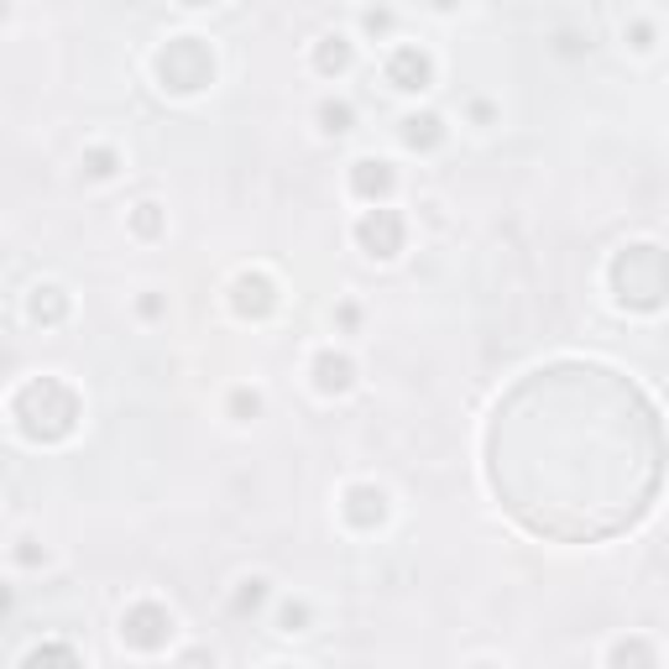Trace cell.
<instances>
[{
	"label": "cell",
	"instance_id": "23",
	"mask_svg": "<svg viewBox=\"0 0 669 669\" xmlns=\"http://www.w3.org/2000/svg\"><path fill=\"white\" fill-rule=\"evenodd\" d=\"M628 37H633V48H654V27H648V22H633Z\"/></svg>",
	"mask_w": 669,
	"mask_h": 669
},
{
	"label": "cell",
	"instance_id": "22",
	"mask_svg": "<svg viewBox=\"0 0 669 669\" xmlns=\"http://www.w3.org/2000/svg\"><path fill=\"white\" fill-rule=\"evenodd\" d=\"M361 22H367V32H372V37H382V32L393 27V11H382V5H376V11H367V16H361Z\"/></svg>",
	"mask_w": 669,
	"mask_h": 669
},
{
	"label": "cell",
	"instance_id": "13",
	"mask_svg": "<svg viewBox=\"0 0 669 669\" xmlns=\"http://www.w3.org/2000/svg\"><path fill=\"white\" fill-rule=\"evenodd\" d=\"M314 69H320V74H346L350 69V42L346 37H320V48H314Z\"/></svg>",
	"mask_w": 669,
	"mask_h": 669
},
{
	"label": "cell",
	"instance_id": "7",
	"mask_svg": "<svg viewBox=\"0 0 669 669\" xmlns=\"http://www.w3.org/2000/svg\"><path fill=\"white\" fill-rule=\"evenodd\" d=\"M434 79V63H429L424 48H398V53L387 58V84L402 89V95H413V89H429Z\"/></svg>",
	"mask_w": 669,
	"mask_h": 669
},
{
	"label": "cell",
	"instance_id": "9",
	"mask_svg": "<svg viewBox=\"0 0 669 669\" xmlns=\"http://www.w3.org/2000/svg\"><path fill=\"white\" fill-rule=\"evenodd\" d=\"M350 382H356V361H350L346 350H320L314 356V387H320L324 398L350 393Z\"/></svg>",
	"mask_w": 669,
	"mask_h": 669
},
{
	"label": "cell",
	"instance_id": "17",
	"mask_svg": "<svg viewBox=\"0 0 669 669\" xmlns=\"http://www.w3.org/2000/svg\"><path fill=\"white\" fill-rule=\"evenodd\" d=\"M257 413H262V398H257L251 387H236V393H231V419H236V424H251Z\"/></svg>",
	"mask_w": 669,
	"mask_h": 669
},
{
	"label": "cell",
	"instance_id": "6",
	"mask_svg": "<svg viewBox=\"0 0 669 669\" xmlns=\"http://www.w3.org/2000/svg\"><path fill=\"white\" fill-rule=\"evenodd\" d=\"M231 309L241 320H268L272 309H277V283H272L268 272H241L231 283Z\"/></svg>",
	"mask_w": 669,
	"mask_h": 669
},
{
	"label": "cell",
	"instance_id": "5",
	"mask_svg": "<svg viewBox=\"0 0 669 669\" xmlns=\"http://www.w3.org/2000/svg\"><path fill=\"white\" fill-rule=\"evenodd\" d=\"M121 639L132 643V648H141V654H158L162 643L173 639V612L158 607V602H136L121 617Z\"/></svg>",
	"mask_w": 669,
	"mask_h": 669
},
{
	"label": "cell",
	"instance_id": "10",
	"mask_svg": "<svg viewBox=\"0 0 669 669\" xmlns=\"http://www.w3.org/2000/svg\"><path fill=\"white\" fill-rule=\"evenodd\" d=\"M346 523L350 529H376V523H387V492L382 486H350L346 492Z\"/></svg>",
	"mask_w": 669,
	"mask_h": 669
},
{
	"label": "cell",
	"instance_id": "2",
	"mask_svg": "<svg viewBox=\"0 0 669 669\" xmlns=\"http://www.w3.org/2000/svg\"><path fill=\"white\" fill-rule=\"evenodd\" d=\"M607 277H612V294L622 309H639V314H654V309H665L669 303V251H659V246H622L612 257V268H607Z\"/></svg>",
	"mask_w": 669,
	"mask_h": 669
},
{
	"label": "cell",
	"instance_id": "14",
	"mask_svg": "<svg viewBox=\"0 0 669 669\" xmlns=\"http://www.w3.org/2000/svg\"><path fill=\"white\" fill-rule=\"evenodd\" d=\"M320 126L330 136H346L350 126H356V110H350L346 100H324V106H320Z\"/></svg>",
	"mask_w": 669,
	"mask_h": 669
},
{
	"label": "cell",
	"instance_id": "4",
	"mask_svg": "<svg viewBox=\"0 0 669 669\" xmlns=\"http://www.w3.org/2000/svg\"><path fill=\"white\" fill-rule=\"evenodd\" d=\"M356 241H361V251L367 257H376V262H387V257H398L402 241H408V225H402L398 210H367L361 220H356Z\"/></svg>",
	"mask_w": 669,
	"mask_h": 669
},
{
	"label": "cell",
	"instance_id": "3",
	"mask_svg": "<svg viewBox=\"0 0 669 669\" xmlns=\"http://www.w3.org/2000/svg\"><path fill=\"white\" fill-rule=\"evenodd\" d=\"M158 79L173 95H199L214 79V53L205 37H173L158 53Z\"/></svg>",
	"mask_w": 669,
	"mask_h": 669
},
{
	"label": "cell",
	"instance_id": "20",
	"mask_svg": "<svg viewBox=\"0 0 669 669\" xmlns=\"http://www.w3.org/2000/svg\"><path fill=\"white\" fill-rule=\"evenodd\" d=\"M42 659H58V665H79V654L74 648H58V643H42V648H32L27 665H42Z\"/></svg>",
	"mask_w": 669,
	"mask_h": 669
},
{
	"label": "cell",
	"instance_id": "12",
	"mask_svg": "<svg viewBox=\"0 0 669 669\" xmlns=\"http://www.w3.org/2000/svg\"><path fill=\"white\" fill-rule=\"evenodd\" d=\"M402 141H408L413 152H434V147L445 141V121H439V115H408V121H402Z\"/></svg>",
	"mask_w": 669,
	"mask_h": 669
},
{
	"label": "cell",
	"instance_id": "24",
	"mask_svg": "<svg viewBox=\"0 0 669 669\" xmlns=\"http://www.w3.org/2000/svg\"><path fill=\"white\" fill-rule=\"evenodd\" d=\"M356 320H361V309H356V303H340V324H346V330H356Z\"/></svg>",
	"mask_w": 669,
	"mask_h": 669
},
{
	"label": "cell",
	"instance_id": "21",
	"mask_svg": "<svg viewBox=\"0 0 669 669\" xmlns=\"http://www.w3.org/2000/svg\"><path fill=\"white\" fill-rule=\"evenodd\" d=\"M303 622H309V607H303V602H288V607H283V633H303Z\"/></svg>",
	"mask_w": 669,
	"mask_h": 669
},
{
	"label": "cell",
	"instance_id": "19",
	"mask_svg": "<svg viewBox=\"0 0 669 669\" xmlns=\"http://www.w3.org/2000/svg\"><path fill=\"white\" fill-rule=\"evenodd\" d=\"M612 665H654V648L648 643H617Z\"/></svg>",
	"mask_w": 669,
	"mask_h": 669
},
{
	"label": "cell",
	"instance_id": "1",
	"mask_svg": "<svg viewBox=\"0 0 669 669\" xmlns=\"http://www.w3.org/2000/svg\"><path fill=\"white\" fill-rule=\"evenodd\" d=\"M79 393L63 382V376H32L16 387L11 398V419L27 434L32 445H53V439H69L79 429Z\"/></svg>",
	"mask_w": 669,
	"mask_h": 669
},
{
	"label": "cell",
	"instance_id": "15",
	"mask_svg": "<svg viewBox=\"0 0 669 669\" xmlns=\"http://www.w3.org/2000/svg\"><path fill=\"white\" fill-rule=\"evenodd\" d=\"M262 602H268V581H262V575H251V581H241V591H236V602H231V607L246 617V612H257Z\"/></svg>",
	"mask_w": 669,
	"mask_h": 669
},
{
	"label": "cell",
	"instance_id": "26",
	"mask_svg": "<svg viewBox=\"0 0 669 669\" xmlns=\"http://www.w3.org/2000/svg\"><path fill=\"white\" fill-rule=\"evenodd\" d=\"M184 5H214V0H184Z\"/></svg>",
	"mask_w": 669,
	"mask_h": 669
},
{
	"label": "cell",
	"instance_id": "25",
	"mask_svg": "<svg viewBox=\"0 0 669 669\" xmlns=\"http://www.w3.org/2000/svg\"><path fill=\"white\" fill-rule=\"evenodd\" d=\"M434 5H439V11H450V5H456V0H434Z\"/></svg>",
	"mask_w": 669,
	"mask_h": 669
},
{
	"label": "cell",
	"instance_id": "11",
	"mask_svg": "<svg viewBox=\"0 0 669 669\" xmlns=\"http://www.w3.org/2000/svg\"><path fill=\"white\" fill-rule=\"evenodd\" d=\"M27 314L37 324H63L69 320V294L63 288H53V283H37L27 298Z\"/></svg>",
	"mask_w": 669,
	"mask_h": 669
},
{
	"label": "cell",
	"instance_id": "18",
	"mask_svg": "<svg viewBox=\"0 0 669 669\" xmlns=\"http://www.w3.org/2000/svg\"><path fill=\"white\" fill-rule=\"evenodd\" d=\"M132 231H136V236H147V241H152V236L162 231V210H158V205H136Z\"/></svg>",
	"mask_w": 669,
	"mask_h": 669
},
{
	"label": "cell",
	"instance_id": "8",
	"mask_svg": "<svg viewBox=\"0 0 669 669\" xmlns=\"http://www.w3.org/2000/svg\"><path fill=\"white\" fill-rule=\"evenodd\" d=\"M393 184H398V173H393V162H382V158H361L356 168H350V194L356 199H387L393 194Z\"/></svg>",
	"mask_w": 669,
	"mask_h": 669
},
{
	"label": "cell",
	"instance_id": "16",
	"mask_svg": "<svg viewBox=\"0 0 669 669\" xmlns=\"http://www.w3.org/2000/svg\"><path fill=\"white\" fill-rule=\"evenodd\" d=\"M115 168H121V158H115L110 147H89V152H84V173H89V178H115Z\"/></svg>",
	"mask_w": 669,
	"mask_h": 669
}]
</instances>
